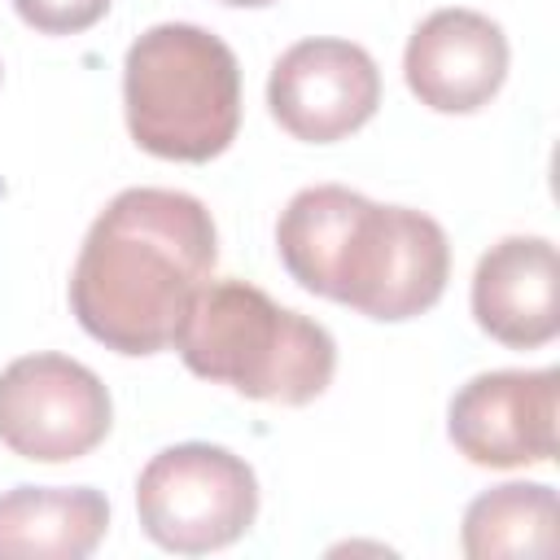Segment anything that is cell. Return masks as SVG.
Instances as JSON below:
<instances>
[{"instance_id": "9", "label": "cell", "mask_w": 560, "mask_h": 560, "mask_svg": "<svg viewBox=\"0 0 560 560\" xmlns=\"http://www.w3.org/2000/svg\"><path fill=\"white\" fill-rule=\"evenodd\" d=\"M508 57V35L494 18L477 9H438L411 31L402 74L420 105L472 114L503 88Z\"/></svg>"}, {"instance_id": "11", "label": "cell", "mask_w": 560, "mask_h": 560, "mask_svg": "<svg viewBox=\"0 0 560 560\" xmlns=\"http://www.w3.org/2000/svg\"><path fill=\"white\" fill-rule=\"evenodd\" d=\"M109 529L92 486H18L0 494V560H83Z\"/></svg>"}, {"instance_id": "4", "label": "cell", "mask_w": 560, "mask_h": 560, "mask_svg": "<svg viewBox=\"0 0 560 560\" xmlns=\"http://www.w3.org/2000/svg\"><path fill=\"white\" fill-rule=\"evenodd\" d=\"M122 109L131 140L166 162H210L241 127L236 52L206 26H149L122 61Z\"/></svg>"}, {"instance_id": "3", "label": "cell", "mask_w": 560, "mask_h": 560, "mask_svg": "<svg viewBox=\"0 0 560 560\" xmlns=\"http://www.w3.org/2000/svg\"><path fill=\"white\" fill-rule=\"evenodd\" d=\"M171 346L192 376L284 407L315 402L337 372L332 332L271 302L249 280H206Z\"/></svg>"}, {"instance_id": "13", "label": "cell", "mask_w": 560, "mask_h": 560, "mask_svg": "<svg viewBox=\"0 0 560 560\" xmlns=\"http://www.w3.org/2000/svg\"><path fill=\"white\" fill-rule=\"evenodd\" d=\"M13 9L39 35H79L105 18L109 0H13Z\"/></svg>"}, {"instance_id": "1", "label": "cell", "mask_w": 560, "mask_h": 560, "mask_svg": "<svg viewBox=\"0 0 560 560\" xmlns=\"http://www.w3.org/2000/svg\"><path fill=\"white\" fill-rule=\"evenodd\" d=\"M219 232L210 210L175 188H122L88 228L70 271V311L118 354L171 346L192 293L210 280Z\"/></svg>"}, {"instance_id": "7", "label": "cell", "mask_w": 560, "mask_h": 560, "mask_svg": "<svg viewBox=\"0 0 560 560\" xmlns=\"http://www.w3.org/2000/svg\"><path fill=\"white\" fill-rule=\"evenodd\" d=\"M560 372H481L455 389L446 411V433L468 464L481 468H525L547 464L560 446Z\"/></svg>"}, {"instance_id": "10", "label": "cell", "mask_w": 560, "mask_h": 560, "mask_svg": "<svg viewBox=\"0 0 560 560\" xmlns=\"http://www.w3.org/2000/svg\"><path fill=\"white\" fill-rule=\"evenodd\" d=\"M481 332L512 350L547 346L560 332V258L547 236H503L472 271Z\"/></svg>"}, {"instance_id": "6", "label": "cell", "mask_w": 560, "mask_h": 560, "mask_svg": "<svg viewBox=\"0 0 560 560\" xmlns=\"http://www.w3.org/2000/svg\"><path fill=\"white\" fill-rule=\"evenodd\" d=\"M114 402L105 381L70 354H22L0 372V442L35 464L96 451Z\"/></svg>"}, {"instance_id": "2", "label": "cell", "mask_w": 560, "mask_h": 560, "mask_svg": "<svg viewBox=\"0 0 560 560\" xmlns=\"http://www.w3.org/2000/svg\"><path fill=\"white\" fill-rule=\"evenodd\" d=\"M276 249L306 293L385 324L424 315L451 276V245L438 219L368 201L341 184L293 192L276 223Z\"/></svg>"}, {"instance_id": "14", "label": "cell", "mask_w": 560, "mask_h": 560, "mask_svg": "<svg viewBox=\"0 0 560 560\" xmlns=\"http://www.w3.org/2000/svg\"><path fill=\"white\" fill-rule=\"evenodd\" d=\"M219 4H241V9H262V4H276V0H219Z\"/></svg>"}, {"instance_id": "5", "label": "cell", "mask_w": 560, "mask_h": 560, "mask_svg": "<svg viewBox=\"0 0 560 560\" xmlns=\"http://www.w3.org/2000/svg\"><path fill=\"white\" fill-rule=\"evenodd\" d=\"M144 534L179 556L236 542L258 516V477L228 446L179 442L158 451L136 481Z\"/></svg>"}, {"instance_id": "12", "label": "cell", "mask_w": 560, "mask_h": 560, "mask_svg": "<svg viewBox=\"0 0 560 560\" xmlns=\"http://www.w3.org/2000/svg\"><path fill=\"white\" fill-rule=\"evenodd\" d=\"M556 490L538 481H508L477 494L464 512V556H551L556 551Z\"/></svg>"}, {"instance_id": "8", "label": "cell", "mask_w": 560, "mask_h": 560, "mask_svg": "<svg viewBox=\"0 0 560 560\" xmlns=\"http://www.w3.org/2000/svg\"><path fill=\"white\" fill-rule=\"evenodd\" d=\"M267 105L293 140L332 144L376 114L381 70L350 39H298L271 66Z\"/></svg>"}]
</instances>
